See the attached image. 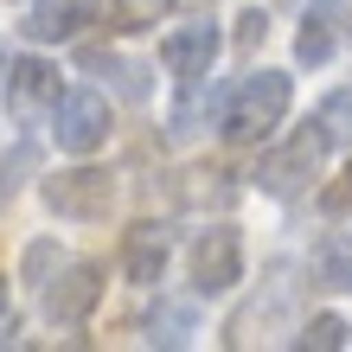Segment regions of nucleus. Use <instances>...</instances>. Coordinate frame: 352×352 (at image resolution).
I'll return each instance as SVG.
<instances>
[{
  "instance_id": "4468645a",
  "label": "nucleus",
  "mask_w": 352,
  "mask_h": 352,
  "mask_svg": "<svg viewBox=\"0 0 352 352\" xmlns=\"http://www.w3.org/2000/svg\"><path fill=\"white\" fill-rule=\"evenodd\" d=\"M314 129H320V141H327V148H352V84H340L333 96L320 102Z\"/></svg>"
},
{
  "instance_id": "f257e3e1",
  "label": "nucleus",
  "mask_w": 352,
  "mask_h": 352,
  "mask_svg": "<svg viewBox=\"0 0 352 352\" xmlns=\"http://www.w3.org/2000/svg\"><path fill=\"white\" fill-rule=\"evenodd\" d=\"M288 102H295V77L288 71H250L231 90V102L218 109V135L231 141V148H256V141H269L282 129Z\"/></svg>"
},
{
  "instance_id": "aec40b11",
  "label": "nucleus",
  "mask_w": 352,
  "mask_h": 352,
  "mask_svg": "<svg viewBox=\"0 0 352 352\" xmlns=\"http://www.w3.org/2000/svg\"><path fill=\"white\" fill-rule=\"evenodd\" d=\"M7 295H13V288H7V276H0V320H7Z\"/></svg>"
},
{
  "instance_id": "1a4fd4ad",
  "label": "nucleus",
  "mask_w": 352,
  "mask_h": 352,
  "mask_svg": "<svg viewBox=\"0 0 352 352\" xmlns=\"http://www.w3.org/2000/svg\"><path fill=\"white\" fill-rule=\"evenodd\" d=\"M167 256H173V237H167V224H135V231L122 237V282H135V288H154L160 276H167Z\"/></svg>"
},
{
  "instance_id": "7ed1b4c3",
  "label": "nucleus",
  "mask_w": 352,
  "mask_h": 352,
  "mask_svg": "<svg viewBox=\"0 0 352 352\" xmlns=\"http://www.w3.org/2000/svg\"><path fill=\"white\" fill-rule=\"evenodd\" d=\"M38 199H45L52 218L96 224V218H109V205H116V173H109V167H90V160H77V167H58L45 186H38Z\"/></svg>"
},
{
  "instance_id": "412c9836",
  "label": "nucleus",
  "mask_w": 352,
  "mask_h": 352,
  "mask_svg": "<svg viewBox=\"0 0 352 352\" xmlns=\"http://www.w3.org/2000/svg\"><path fill=\"white\" fill-rule=\"evenodd\" d=\"M167 7H212V0H167Z\"/></svg>"
},
{
  "instance_id": "0eeeda50",
  "label": "nucleus",
  "mask_w": 352,
  "mask_h": 352,
  "mask_svg": "<svg viewBox=\"0 0 352 352\" xmlns=\"http://www.w3.org/2000/svg\"><path fill=\"white\" fill-rule=\"evenodd\" d=\"M0 96H7V109L19 122L52 116V102L65 96V90H58V65H45V58H13V65L0 71Z\"/></svg>"
},
{
  "instance_id": "dca6fc26",
  "label": "nucleus",
  "mask_w": 352,
  "mask_h": 352,
  "mask_svg": "<svg viewBox=\"0 0 352 352\" xmlns=\"http://www.w3.org/2000/svg\"><path fill=\"white\" fill-rule=\"evenodd\" d=\"M160 13H167V0H109L102 7L109 32H148V26H160Z\"/></svg>"
},
{
  "instance_id": "6e6552de",
  "label": "nucleus",
  "mask_w": 352,
  "mask_h": 352,
  "mask_svg": "<svg viewBox=\"0 0 352 352\" xmlns=\"http://www.w3.org/2000/svg\"><path fill=\"white\" fill-rule=\"evenodd\" d=\"M218 45H224V38H218L212 19H186V26H173L167 38H160V65H167V77L192 84V77H212Z\"/></svg>"
},
{
  "instance_id": "ddd939ff",
  "label": "nucleus",
  "mask_w": 352,
  "mask_h": 352,
  "mask_svg": "<svg viewBox=\"0 0 352 352\" xmlns=\"http://www.w3.org/2000/svg\"><path fill=\"white\" fill-rule=\"evenodd\" d=\"M314 282L333 288V295H352V250L340 237H320L314 243Z\"/></svg>"
},
{
  "instance_id": "f3484780",
  "label": "nucleus",
  "mask_w": 352,
  "mask_h": 352,
  "mask_svg": "<svg viewBox=\"0 0 352 352\" xmlns=\"http://www.w3.org/2000/svg\"><path fill=\"white\" fill-rule=\"evenodd\" d=\"M346 340H352V327L340 314H314V320H301V333H295V346H307V352H314V346L320 352H340Z\"/></svg>"
},
{
  "instance_id": "6ab92c4d",
  "label": "nucleus",
  "mask_w": 352,
  "mask_h": 352,
  "mask_svg": "<svg viewBox=\"0 0 352 352\" xmlns=\"http://www.w3.org/2000/svg\"><path fill=\"white\" fill-rule=\"evenodd\" d=\"M263 32H269V19H263V13H243V19H237V45H243V52H250Z\"/></svg>"
},
{
  "instance_id": "9d476101",
  "label": "nucleus",
  "mask_w": 352,
  "mask_h": 352,
  "mask_svg": "<svg viewBox=\"0 0 352 352\" xmlns=\"http://www.w3.org/2000/svg\"><path fill=\"white\" fill-rule=\"evenodd\" d=\"M96 19V0H38V7L26 13V38H38V45H65V38H77Z\"/></svg>"
},
{
  "instance_id": "2eb2a0df",
  "label": "nucleus",
  "mask_w": 352,
  "mask_h": 352,
  "mask_svg": "<svg viewBox=\"0 0 352 352\" xmlns=\"http://www.w3.org/2000/svg\"><path fill=\"white\" fill-rule=\"evenodd\" d=\"M192 327H199V314L186 301H160V314L148 320V340L154 346H186V340H192Z\"/></svg>"
},
{
  "instance_id": "20e7f679",
  "label": "nucleus",
  "mask_w": 352,
  "mask_h": 352,
  "mask_svg": "<svg viewBox=\"0 0 352 352\" xmlns=\"http://www.w3.org/2000/svg\"><path fill=\"white\" fill-rule=\"evenodd\" d=\"M52 141H58V154L90 160L109 141V96L102 90H65L52 102Z\"/></svg>"
},
{
  "instance_id": "4be33fe9",
  "label": "nucleus",
  "mask_w": 352,
  "mask_h": 352,
  "mask_svg": "<svg viewBox=\"0 0 352 352\" xmlns=\"http://www.w3.org/2000/svg\"><path fill=\"white\" fill-rule=\"evenodd\" d=\"M346 19H352V7H346Z\"/></svg>"
},
{
  "instance_id": "39448f33",
  "label": "nucleus",
  "mask_w": 352,
  "mask_h": 352,
  "mask_svg": "<svg viewBox=\"0 0 352 352\" xmlns=\"http://www.w3.org/2000/svg\"><path fill=\"white\" fill-rule=\"evenodd\" d=\"M102 301V269L96 263H58L45 288H38V307H45L52 327H84Z\"/></svg>"
},
{
  "instance_id": "f8f14e48",
  "label": "nucleus",
  "mask_w": 352,
  "mask_h": 352,
  "mask_svg": "<svg viewBox=\"0 0 352 352\" xmlns=\"http://www.w3.org/2000/svg\"><path fill=\"white\" fill-rule=\"evenodd\" d=\"M77 65H84L90 77H109V84H122L129 96H148V71L129 65V58H116L109 45H84V52H77Z\"/></svg>"
},
{
  "instance_id": "a211bd4d",
  "label": "nucleus",
  "mask_w": 352,
  "mask_h": 352,
  "mask_svg": "<svg viewBox=\"0 0 352 352\" xmlns=\"http://www.w3.org/2000/svg\"><path fill=\"white\" fill-rule=\"evenodd\" d=\"M58 269V243H32L26 263H19V282H32V288H45V276Z\"/></svg>"
},
{
  "instance_id": "5701e85b",
  "label": "nucleus",
  "mask_w": 352,
  "mask_h": 352,
  "mask_svg": "<svg viewBox=\"0 0 352 352\" xmlns=\"http://www.w3.org/2000/svg\"><path fill=\"white\" fill-rule=\"evenodd\" d=\"M0 71H7V65H0Z\"/></svg>"
},
{
  "instance_id": "f03ea898",
  "label": "nucleus",
  "mask_w": 352,
  "mask_h": 352,
  "mask_svg": "<svg viewBox=\"0 0 352 352\" xmlns=\"http://www.w3.org/2000/svg\"><path fill=\"white\" fill-rule=\"evenodd\" d=\"M320 160H327V141H320L314 122H307V129H295V135H282V141L263 148L256 186H263L269 199H295V192H307V186L320 179Z\"/></svg>"
},
{
  "instance_id": "423d86ee",
  "label": "nucleus",
  "mask_w": 352,
  "mask_h": 352,
  "mask_svg": "<svg viewBox=\"0 0 352 352\" xmlns=\"http://www.w3.org/2000/svg\"><path fill=\"white\" fill-rule=\"evenodd\" d=\"M186 269H192V288L199 295H231L243 282V237L231 224H212V231H199V243L186 250Z\"/></svg>"
},
{
  "instance_id": "9b49d317",
  "label": "nucleus",
  "mask_w": 352,
  "mask_h": 352,
  "mask_svg": "<svg viewBox=\"0 0 352 352\" xmlns=\"http://www.w3.org/2000/svg\"><path fill=\"white\" fill-rule=\"evenodd\" d=\"M333 26H340L333 0H314V7L301 13V32H295V58L301 65H327V58H333Z\"/></svg>"
}]
</instances>
